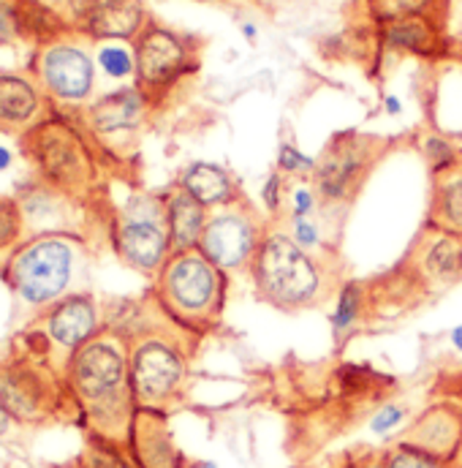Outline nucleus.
<instances>
[{
  "mask_svg": "<svg viewBox=\"0 0 462 468\" xmlns=\"http://www.w3.org/2000/svg\"><path fill=\"white\" fill-rule=\"evenodd\" d=\"M247 272L258 297L286 314L313 308L330 292V267L324 256L305 250L289 229L280 227L267 229Z\"/></svg>",
  "mask_w": 462,
  "mask_h": 468,
  "instance_id": "f257e3e1",
  "label": "nucleus"
},
{
  "mask_svg": "<svg viewBox=\"0 0 462 468\" xmlns=\"http://www.w3.org/2000/svg\"><path fill=\"white\" fill-rule=\"evenodd\" d=\"M71 387L99 431L112 439L131 433L136 403L131 392L128 351L117 338L104 335L77 349L71 359Z\"/></svg>",
  "mask_w": 462,
  "mask_h": 468,
  "instance_id": "f03ea898",
  "label": "nucleus"
},
{
  "mask_svg": "<svg viewBox=\"0 0 462 468\" xmlns=\"http://www.w3.org/2000/svg\"><path fill=\"white\" fill-rule=\"evenodd\" d=\"M226 286L229 275L199 248L172 253L158 272V300L163 314L196 335L221 324Z\"/></svg>",
  "mask_w": 462,
  "mask_h": 468,
  "instance_id": "7ed1b4c3",
  "label": "nucleus"
},
{
  "mask_svg": "<svg viewBox=\"0 0 462 468\" xmlns=\"http://www.w3.org/2000/svg\"><path fill=\"white\" fill-rule=\"evenodd\" d=\"M196 333L180 327L139 335L128 351L131 392L139 411H166L185 395L191 376V344Z\"/></svg>",
  "mask_w": 462,
  "mask_h": 468,
  "instance_id": "20e7f679",
  "label": "nucleus"
},
{
  "mask_svg": "<svg viewBox=\"0 0 462 468\" xmlns=\"http://www.w3.org/2000/svg\"><path fill=\"white\" fill-rule=\"evenodd\" d=\"M133 63L136 88L150 104H155L180 80L199 69V44L196 38L183 36L172 27L147 22V27L136 36Z\"/></svg>",
  "mask_w": 462,
  "mask_h": 468,
  "instance_id": "39448f33",
  "label": "nucleus"
},
{
  "mask_svg": "<svg viewBox=\"0 0 462 468\" xmlns=\"http://www.w3.org/2000/svg\"><path fill=\"white\" fill-rule=\"evenodd\" d=\"M267 229L264 216L245 197H239L207 213L199 250L226 275L247 272Z\"/></svg>",
  "mask_w": 462,
  "mask_h": 468,
  "instance_id": "423d86ee",
  "label": "nucleus"
},
{
  "mask_svg": "<svg viewBox=\"0 0 462 468\" xmlns=\"http://www.w3.org/2000/svg\"><path fill=\"white\" fill-rule=\"evenodd\" d=\"M386 144L389 142L381 136H364L356 131L332 136V142L316 158V169H313L316 194L327 205L348 202L370 175L373 164L386 153Z\"/></svg>",
  "mask_w": 462,
  "mask_h": 468,
  "instance_id": "0eeeda50",
  "label": "nucleus"
},
{
  "mask_svg": "<svg viewBox=\"0 0 462 468\" xmlns=\"http://www.w3.org/2000/svg\"><path fill=\"white\" fill-rule=\"evenodd\" d=\"M117 253L139 272H161L172 256L166 199L136 197L117 224Z\"/></svg>",
  "mask_w": 462,
  "mask_h": 468,
  "instance_id": "6e6552de",
  "label": "nucleus"
},
{
  "mask_svg": "<svg viewBox=\"0 0 462 468\" xmlns=\"http://www.w3.org/2000/svg\"><path fill=\"white\" fill-rule=\"evenodd\" d=\"M30 150L33 158L47 180H52L58 188H82L88 186L93 175L90 155L82 144V139L63 122H47L38 131L30 133Z\"/></svg>",
  "mask_w": 462,
  "mask_h": 468,
  "instance_id": "1a4fd4ad",
  "label": "nucleus"
},
{
  "mask_svg": "<svg viewBox=\"0 0 462 468\" xmlns=\"http://www.w3.org/2000/svg\"><path fill=\"white\" fill-rule=\"evenodd\" d=\"M71 248L60 239H44L30 245L11 264V281L27 303L55 300L71 278Z\"/></svg>",
  "mask_w": 462,
  "mask_h": 468,
  "instance_id": "9d476101",
  "label": "nucleus"
},
{
  "mask_svg": "<svg viewBox=\"0 0 462 468\" xmlns=\"http://www.w3.org/2000/svg\"><path fill=\"white\" fill-rule=\"evenodd\" d=\"M400 441L446 463H457L462 452V403L460 400L433 403L408 425Z\"/></svg>",
  "mask_w": 462,
  "mask_h": 468,
  "instance_id": "9b49d317",
  "label": "nucleus"
},
{
  "mask_svg": "<svg viewBox=\"0 0 462 468\" xmlns=\"http://www.w3.org/2000/svg\"><path fill=\"white\" fill-rule=\"evenodd\" d=\"M41 77L58 99L82 101L93 90V60L79 47L55 44L41 58Z\"/></svg>",
  "mask_w": 462,
  "mask_h": 468,
  "instance_id": "f8f14e48",
  "label": "nucleus"
},
{
  "mask_svg": "<svg viewBox=\"0 0 462 468\" xmlns=\"http://www.w3.org/2000/svg\"><path fill=\"white\" fill-rule=\"evenodd\" d=\"M416 275L430 286H452L462 278V237L430 229L414 245L411 256Z\"/></svg>",
  "mask_w": 462,
  "mask_h": 468,
  "instance_id": "ddd939ff",
  "label": "nucleus"
},
{
  "mask_svg": "<svg viewBox=\"0 0 462 468\" xmlns=\"http://www.w3.org/2000/svg\"><path fill=\"white\" fill-rule=\"evenodd\" d=\"M381 44L394 52H408L416 58H446L449 33L446 22L433 16H408L378 27Z\"/></svg>",
  "mask_w": 462,
  "mask_h": 468,
  "instance_id": "4468645a",
  "label": "nucleus"
},
{
  "mask_svg": "<svg viewBox=\"0 0 462 468\" xmlns=\"http://www.w3.org/2000/svg\"><path fill=\"white\" fill-rule=\"evenodd\" d=\"M131 450L139 468H183V455L172 441L161 411H139L131 425Z\"/></svg>",
  "mask_w": 462,
  "mask_h": 468,
  "instance_id": "2eb2a0df",
  "label": "nucleus"
},
{
  "mask_svg": "<svg viewBox=\"0 0 462 468\" xmlns=\"http://www.w3.org/2000/svg\"><path fill=\"white\" fill-rule=\"evenodd\" d=\"M85 19L96 38H136L150 22L142 0H93Z\"/></svg>",
  "mask_w": 462,
  "mask_h": 468,
  "instance_id": "dca6fc26",
  "label": "nucleus"
},
{
  "mask_svg": "<svg viewBox=\"0 0 462 468\" xmlns=\"http://www.w3.org/2000/svg\"><path fill=\"white\" fill-rule=\"evenodd\" d=\"M177 186L185 188L194 199H199L207 210L229 205L242 197L229 169L221 164H213V161H196V164L185 166Z\"/></svg>",
  "mask_w": 462,
  "mask_h": 468,
  "instance_id": "f3484780",
  "label": "nucleus"
},
{
  "mask_svg": "<svg viewBox=\"0 0 462 468\" xmlns=\"http://www.w3.org/2000/svg\"><path fill=\"white\" fill-rule=\"evenodd\" d=\"M207 207L194 199L185 188L174 186L166 194V216H169V237H172V253L194 250L202 242V232L207 224Z\"/></svg>",
  "mask_w": 462,
  "mask_h": 468,
  "instance_id": "a211bd4d",
  "label": "nucleus"
},
{
  "mask_svg": "<svg viewBox=\"0 0 462 468\" xmlns=\"http://www.w3.org/2000/svg\"><path fill=\"white\" fill-rule=\"evenodd\" d=\"M147 107H150V101L142 96L139 88L117 90V93L101 99L99 104L90 107V125L104 136L125 133V131H133L142 122Z\"/></svg>",
  "mask_w": 462,
  "mask_h": 468,
  "instance_id": "6ab92c4d",
  "label": "nucleus"
},
{
  "mask_svg": "<svg viewBox=\"0 0 462 468\" xmlns=\"http://www.w3.org/2000/svg\"><path fill=\"white\" fill-rule=\"evenodd\" d=\"M96 333V308L88 297H68L49 316V335L66 349H82Z\"/></svg>",
  "mask_w": 462,
  "mask_h": 468,
  "instance_id": "aec40b11",
  "label": "nucleus"
},
{
  "mask_svg": "<svg viewBox=\"0 0 462 468\" xmlns=\"http://www.w3.org/2000/svg\"><path fill=\"white\" fill-rule=\"evenodd\" d=\"M430 229L462 237V169L460 164L436 175V194L430 205Z\"/></svg>",
  "mask_w": 462,
  "mask_h": 468,
  "instance_id": "412c9836",
  "label": "nucleus"
},
{
  "mask_svg": "<svg viewBox=\"0 0 462 468\" xmlns=\"http://www.w3.org/2000/svg\"><path fill=\"white\" fill-rule=\"evenodd\" d=\"M0 400L8 417L27 422V420H36V414L44 409V387L33 373L8 370L0 378Z\"/></svg>",
  "mask_w": 462,
  "mask_h": 468,
  "instance_id": "4be33fe9",
  "label": "nucleus"
},
{
  "mask_svg": "<svg viewBox=\"0 0 462 468\" xmlns=\"http://www.w3.org/2000/svg\"><path fill=\"white\" fill-rule=\"evenodd\" d=\"M362 3L375 27L408 16H433L449 22V0H362Z\"/></svg>",
  "mask_w": 462,
  "mask_h": 468,
  "instance_id": "5701e85b",
  "label": "nucleus"
},
{
  "mask_svg": "<svg viewBox=\"0 0 462 468\" xmlns=\"http://www.w3.org/2000/svg\"><path fill=\"white\" fill-rule=\"evenodd\" d=\"M38 110L36 88L14 74H0V122L19 125L27 122Z\"/></svg>",
  "mask_w": 462,
  "mask_h": 468,
  "instance_id": "b1692460",
  "label": "nucleus"
},
{
  "mask_svg": "<svg viewBox=\"0 0 462 468\" xmlns=\"http://www.w3.org/2000/svg\"><path fill=\"white\" fill-rule=\"evenodd\" d=\"M362 305H364L362 286L348 281L346 286L338 292V300H335V308H332V316H330L332 335H335L338 344H341L346 335H351L353 327L359 324V319H362Z\"/></svg>",
  "mask_w": 462,
  "mask_h": 468,
  "instance_id": "393cba45",
  "label": "nucleus"
},
{
  "mask_svg": "<svg viewBox=\"0 0 462 468\" xmlns=\"http://www.w3.org/2000/svg\"><path fill=\"white\" fill-rule=\"evenodd\" d=\"M383 461H386V468H457L455 463H446L441 458H433L411 444H392L386 452H383Z\"/></svg>",
  "mask_w": 462,
  "mask_h": 468,
  "instance_id": "a878e982",
  "label": "nucleus"
},
{
  "mask_svg": "<svg viewBox=\"0 0 462 468\" xmlns=\"http://www.w3.org/2000/svg\"><path fill=\"white\" fill-rule=\"evenodd\" d=\"M280 175H297V177H313V169H316V158L299 153V147H294L291 142H283L280 150H278V166H275Z\"/></svg>",
  "mask_w": 462,
  "mask_h": 468,
  "instance_id": "bb28decb",
  "label": "nucleus"
},
{
  "mask_svg": "<svg viewBox=\"0 0 462 468\" xmlns=\"http://www.w3.org/2000/svg\"><path fill=\"white\" fill-rule=\"evenodd\" d=\"M425 155H427L430 164H433V175H441V172H446V169H452V166L460 164V155H457L455 144H449V142L441 139V136H430V139L425 142Z\"/></svg>",
  "mask_w": 462,
  "mask_h": 468,
  "instance_id": "cd10ccee",
  "label": "nucleus"
},
{
  "mask_svg": "<svg viewBox=\"0 0 462 468\" xmlns=\"http://www.w3.org/2000/svg\"><path fill=\"white\" fill-rule=\"evenodd\" d=\"M289 232H291V237H294L305 250H310V253H319V250L327 248V245H324L321 227H319L313 218H291V216H289Z\"/></svg>",
  "mask_w": 462,
  "mask_h": 468,
  "instance_id": "c85d7f7f",
  "label": "nucleus"
},
{
  "mask_svg": "<svg viewBox=\"0 0 462 468\" xmlns=\"http://www.w3.org/2000/svg\"><path fill=\"white\" fill-rule=\"evenodd\" d=\"M99 63H101V69H104L110 77H115V80L131 77V74L136 71V63H133L131 52L122 49V47H104V49L99 52Z\"/></svg>",
  "mask_w": 462,
  "mask_h": 468,
  "instance_id": "c756f323",
  "label": "nucleus"
},
{
  "mask_svg": "<svg viewBox=\"0 0 462 468\" xmlns=\"http://www.w3.org/2000/svg\"><path fill=\"white\" fill-rule=\"evenodd\" d=\"M405 417H408V411H405V406H383V409H378L375 414H373V420H370V431L375 433V436H389L394 428H400L403 422H405Z\"/></svg>",
  "mask_w": 462,
  "mask_h": 468,
  "instance_id": "7c9ffc66",
  "label": "nucleus"
},
{
  "mask_svg": "<svg viewBox=\"0 0 462 468\" xmlns=\"http://www.w3.org/2000/svg\"><path fill=\"white\" fill-rule=\"evenodd\" d=\"M19 224H22L19 207L11 199H0V248L11 245L16 239Z\"/></svg>",
  "mask_w": 462,
  "mask_h": 468,
  "instance_id": "2f4dec72",
  "label": "nucleus"
},
{
  "mask_svg": "<svg viewBox=\"0 0 462 468\" xmlns=\"http://www.w3.org/2000/svg\"><path fill=\"white\" fill-rule=\"evenodd\" d=\"M283 191H286V186H283V175L275 169V172L264 180V186H261V202H264V210H267L269 216H278V213H280Z\"/></svg>",
  "mask_w": 462,
  "mask_h": 468,
  "instance_id": "473e14b6",
  "label": "nucleus"
},
{
  "mask_svg": "<svg viewBox=\"0 0 462 468\" xmlns=\"http://www.w3.org/2000/svg\"><path fill=\"white\" fill-rule=\"evenodd\" d=\"M316 199H319V194H316L313 186L294 188V194H291V218H310L313 210H316Z\"/></svg>",
  "mask_w": 462,
  "mask_h": 468,
  "instance_id": "72a5a7b5",
  "label": "nucleus"
},
{
  "mask_svg": "<svg viewBox=\"0 0 462 468\" xmlns=\"http://www.w3.org/2000/svg\"><path fill=\"white\" fill-rule=\"evenodd\" d=\"M446 33H449V52H460L462 55V0H449Z\"/></svg>",
  "mask_w": 462,
  "mask_h": 468,
  "instance_id": "f704fd0d",
  "label": "nucleus"
},
{
  "mask_svg": "<svg viewBox=\"0 0 462 468\" xmlns=\"http://www.w3.org/2000/svg\"><path fill=\"white\" fill-rule=\"evenodd\" d=\"M346 468H386L383 452H362V455H351Z\"/></svg>",
  "mask_w": 462,
  "mask_h": 468,
  "instance_id": "c9c22d12",
  "label": "nucleus"
},
{
  "mask_svg": "<svg viewBox=\"0 0 462 468\" xmlns=\"http://www.w3.org/2000/svg\"><path fill=\"white\" fill-rule=\"evenodd\" d=\"M242 33H245V38L253 44L256 41V36H258V30H256V25H250V22H242Z\"/></svg>",
  "mask_w": 462,
  "mask_h": 468,
  "instance_id": "e433bc0d",
  "label": "nucleus"
},
{
  "mask_svg": "<svg viewBox=\"0 0 462 468\" xmlns=\"http://www.w3.org/2000/svg\"><path fill=\"white\" fill-rule=\"evenodd\" d=\"M8 422H11V417H8V411H5V406H3V400H0V436L8 431Z\"/></svg>",
  "mask_w": 462,
  "mask_h": 468,
  "instance_id": "4c0bfd02",
  "label": "nucleus"
},
{
  "mask_svg": "<svg viewBox=\"0 0 462 468\" xmlns=\"http://www.w3.org/2000/svg\"><path fill=\"white\" fill-rule=\"evenodd\" d=\"M400 110H403V107H400V101L389 96V99H386V112H389V115H397Z\"/></svg>",
  "mask_w": 462,
  "mask_h": 468,
  "instance_id": "58836bf2",
  "label": "nucleus"
},
{
  "mask_svg": "<svg viewBox=\"0 0 462 468\" xmlns=\"http://www.w3.org/2000/svg\"><path fill=\"white\" fill-rule=\"evenodd\" d=\"M452 344H455V349L462 351V324L452 330Z\"/></svg>",
  "mask_w": 462,
  "mask_h": 468,
  "instance_id": "ea45409f",
  "label": "nucleus"
},
{
  "mask_svg": "<svg viewBox=\"0 0 462 468\" xmlns=\"http://www.w3.org/2000/svg\"><path fill=\"white\" fill-rule=\"evenodd\" d=\"M11 164V153L5 147H0V169H5Z\"/></svg>",
  "mask_w": 462,
  "mask_h": 468,
  "instance_id": "a19ab883",
  "label": "nucleus"
},
{
  "mask_svg": "<svg viewBox=\"0 0 462 468\" xmlns=\"http://www.w3.org/2000/svg\"><path fill=\"white\" fill-rule=\"evenodd\" d=\"M258 5H267V8H275V5H283V3H289V0H256Z\"/></svg>",
  "mask_w": 462,
  "mask_h": 468,
  "instance_id": "79ce46f5",
  "label": "nucleus"
},
{
  "mask_svg": "<svg viewBox=\"0 0 462 468\" xmlns=\"http://www.w3.org/2000/svg\"><path fill=\"white\" fill-rule=\"evenodd\" d=\"M194 468H218L213 461H199V463H194Z\"/></svg>",
  "mask_w": 462,
  "mask_h": 468,
  "instance_id": "37998d69",
  "label": "nucleus"
},
{
  "mask_svg": "<svg viewBox=\"0 0 462 468\" xmlns=\"http://www.w3.org/2000/svg\"><path fill=\"white\" fill-rule=\"evenodd\" d=\"M460 403H462V392H460Z\"/></svg>",
  "mask_w": 462,
  "mask_h": 468,
  "instance_id": "c03bdc74",
  "label": "nucleus"
},
{
  "mask_svg": "<svg viewBox=\"0 0 462 468\" xmlns=\"http://www.w3.org/2000/svg\"><path fill=\"white\" fill-rule=\"evenodd\" d=\"M205 3H207V0H205Z\"/></svg>",
  "mask_w": 462,
  "mask_h": 468,
  "instance_id": "a18cd8bd",
  "label": "nucleus"
}]
</instances>
